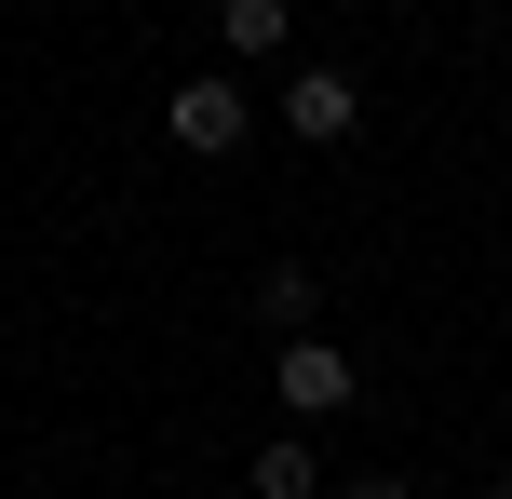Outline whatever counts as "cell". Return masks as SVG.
<instances>
[{
    "label": "cell",
    "mask_w": 512,
    "mask_h": 499,
    "mask_svg": "<svg viewBox=\"0 0 512 499\" xmlns=\"http://www.w3.org/2000/svg\"><path fill=\"white\" fill-rule=\"evenodd\" d=\"M256 122H270V108H256V95H243V81H230V68H189V81H176V95H162V135H176V149H189V162H230V149H243V135H256Z\"/></svg>",
    "instance_id": "cell-1"
},
{
    "label": "cell",
    "mask_w": 512,
    "mask_h": 499,
    "mask_svg": "<svg viewBox=\"0 0 512 499\" xmlns=\"http://www.w3.org/2000/svg\"><path fill=\"white\" fill-rule=\"evenodd\" d=\"M270 392H283V419H351V405H364V365L337 338H283L270 351Z\"/></svg>",
    "instance_id": "cell-2"
},
{
    "label": "cell",
    "mask_w": 512,
    "mask_h": 499,
    "mask_svg": "<svg viewBox=\"0 0 512 499\" xmlns=\"http://www.w3.org/2000/svg\"><path fill=\"white\" fill-rule=\"evenodd\" d=\"M270 122L297 135V149H351V122H364V81H351V68H283Z\"/></svg>",
    "instance_id": "cell-3"
},
{
    "label": "cell",
    "mask_w": 512,
    "mask_h": 499,
    "mask_svg": "<svg viewBox=\"0 0 512 499\" xmlns=\"http://www.w3.org/2000/svg\"><path fill=\"white\" fill-rule=\"evenodd\" d=\"M243 486L256 499H324V446H310V432H270V446L243 459Z\"/></svg>",
    "instance_id": "cell-4"
},
{
    "label": "cell",
    "mask_w": 512,
    "mask_h": 499,
    "mask_svg": "<svg viewBox=\"0 0 512 499\" xmlns=\"http://www.w3.org/2000/svg\"><path fill=\"white\" fill-rule=\"evenodd\" d=\"M310 311H324V284H310L297 257H270V270H256V324H283V338H324Z\"/></svg>",
    "instance_id": "cell-5"
},
{
    "label": "cell",
    "mask_w": 512,
    "mask_h": 499,
    "mask_svg": "<svg viewBox=\"0 0 512 499\" xmlns=\"http://www.w3.org/2000/svg\"><path fill=\"white\" fill-rule=\"evenodd\" d=\"M283 41H297V14H283V0H230V14H216V54H243V68H270Z\"/></svg>",
    "instance_id": "cell-6"
},
{
    "label": "cell",
    "mask_w": 512,
    "mask_h": 499,
    "mask_svg": "<svg viewBox=\"0 0 512 499\" xmlns=\"http://www.w3.org/2000/svg\"><path fill=\"white\" fill-rule=\"evenodd\" d=\"M337 499H418L405 473H351V486H337Z\"/></svg>",
    "instance_id": "cell-7"
},
{
    "label": "cell",
    "mask_w": 512,
    "mask_h": 499,
    "mask_svg": "<svg viewBox=\"0 0 512 499\" xmlns=\"http://www.w3.org/2000/svg\"><path fill=\"white\" fill-rule=\"evenodd\" d=\"M499 499H512V473H499Z\"/></svg>",
    "instance_id": "cell-8"
}]
</instances>
